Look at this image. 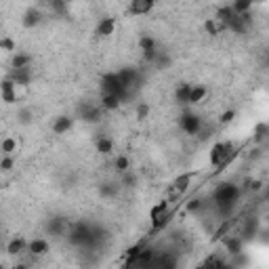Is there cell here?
<instances>
[{"mask_svg":"<svg viewBox=\"0 0 269 269\" xmlns=\"http://www.w3.org/2000/svg\"><path fill=\"white\" fill-rule=\"evenodd\" d=\"M242 196V189L240 185L236 183H219L213 191L211 196V202L215 204L216 213H219L221 216H231L238 206V200H240Z\"/></svg>","mask_w":269,"mask_h":269,"instance_id":"cell-1","label":"cell"},{"mask_svg":"<svg viewBox=\"0 0 269 269\" xmlns=\"http://www.w3.org/2000/svg\"><path fill=\"white\" fill-rule=\"evenodd\" d=\"M67 240L72 246H78V248H95V236H93V225L91 223H74L67 231Z\"/></svg>","mask_w":269,"mask_h":269,"instance_id":"cell-2","label":"cell"},{"mask_svg":"<svg viewBox=\"0 0 269 269\" xmlns=\"http://www.w3.org/2000/svg\"><path fill=\"white\" fill-rule=\"evenodd\" d=\"M236 154V145L234 141H216V143L211 147V152H208V162H211V166H223V164H227L231 158H234Z\"/></svg>","mask_w":269,"mask_h":269,"instance_id":"cell-3","label":"cell"},{"mask_svg":"<svg viewBox=\"0 0 269 269\" xmlns=\"http://www.w3.org/2000/svg\"><path fill=\"white\" fill-rule=\"evenodd\" d=\"M101 91H103V95H116L122 103H129L131 95H133L131 91H126V88L120 84V80H118L116 72L106 74V76L101 78Z\"/></svg>","mask_w":269,"mask_h":269,"instance_id":"cell-4","label":"cell"},{"mask_svg":"<svg viewBox=\"0 0 269 269\" xmlns=\"http://www.w3.org/2000/svg\"><path fill=\"white\" fill-rule=\"evenodd\" d=\"M202 118L196 114V111L185 109L181 116H179V129H181L185 134H198L202 129Z\"/></svg>","mask_w":269,"mask_h":269,"instance_id":"cell-5","label":"cell"},{"mask_svg":"<svg viewBox=\"0 0 269 269\" xmlns=\"http://www.w3.org/2000/svg\"><path fill=\"white\" fill-rule=\"evenodd\" d=\"M78 118L86 124H97V122H101V118H103V109L99 106H95V103L84 101L78 106Z\"/></svg>","mask_w":269,"mask_h":269,"instance_id":"cell-6","label":"cell"},{"mask_svg":"<svg viewBox=\"0 0 269 269\" xmlns=\"http://www.w3.org/2000/svg\"><path fill=\"white\" fill-rule=\"evenodd\" d=\"M116 76L120 80V84L131 93H133V88H137L141 84V74H139V70H134V67H122V70L116 72Z\"/></svg>","mask_w":269,"mask_h":269,"instance_id":"cell-7","label":"cell"},{"mask_svg":"<svg viewBox=\"0 0 269 269\" xmlns=\"http://www.w3.org/2000/svg\"><path fill=\"white\" fill-rule=\"evenodd\" d=\"M0 99H2V103H6V106H15V103L19 101L17 86H15V82L9 76L0 82Z\"/></svg>","mask_w":269,"mask_h":269,"instance_id":"cell-8","label":"cell"},{"mask_svg":"<svg viewBox=\"0 0 269 269\" xmlns=\"http://www.w3.org/2000/svg\"><path fill=\"white\" fill-rule=\"evenodd\" d=\"M70 227H72V223L67 221L65 216H53V219H49V223H47V231L51 236H55V238L67 236Z\"/></svg>","mask_w":269,"mask_h":269,"instance_id":"cell-9","label":"cell"},{"mask_svg":"<svg viewBox=\"0 0 269 269\" xmlns=\"http://www.w3.org/2000/svg\"><path fill=\"white\" fill-rule=\"evenodd\" d=\"M44 19V13L38 9V6H27L24 11V17H21V26L26 29H34L36 26H40Z\"/></svg>","mask_w":269,"mask_h":269,"instance_id":"cell-10","label":"cell"},{"mask_svg":"<svg viewBox=\"0 0 269 269\" xmlns=\"http://www.w3.org/2000/svg\"><path fill=\"white\" fill-rule=\"evenodd\" d=\"M9 78L15 82V86H29L34 80L32 67H21V70H11Z\"/></svg>","mask_w":269,"mask_h":269,"instance_id":"cell-11","label":"cell"},{"mask_svg":"<svg viewBox=\"0 0 269 269\" xmlns=\"http://www.w3.org/2000/svg\"><path fill=\"white\" fill-rule=\"evenodd\" d=\"M259 229H261V219H259V216H248V219H246V223H244L242 234H240V238L244 240V244H246V242H255V236H257Z\"/></svg>","mask_w":269,"mask_h":269,"instance_id":"cell-12","label":"cell"},{"mask_svg":"<svg viewBox=\"0 0 269 269\" xmlns=\"http://www.w3.org/2000/svg\"><path fill=\"white\" fill-rule=\"evenodd\" d=\"M116 26H118L116 17H101L99 24L95 27V34L99 36V38H109V36L116 32Z\"/></svg>","mask_w":269,"mask_h":269,"instance_id":"cell-13","label":"cell"},{"mask_svg":"<svg viewBox=\"0 0 269 269\" xmlns=\"http://www.w3.org/2000/svg\"><path fill=\"white\" fill-rule=\"evenodd\" d=\"M49 250H51V244L44 238H34V240L27 242V252L32 257H44L49 255Z\"/></svg>","mask_w":269,"mask_h":269,"instance_id":"cell-14","label":"cell"},{"mask_svg":"<svg viewBox=\"0 0 269 269\" xmlns=\"http://www.w3.org/2000/svg\"><path fill=\"white\" fill-rule=\"evenodd\" d=\"M74 122H76V118H72V116H57L53 124H51V131L55 134H65L74 129Z\"/></svg>","mask_w":269,"mask_h":269,"instance_id":"cell-15","label":"cell"},{"mask_svg":"<svg viewBox=\"0 0 269 269\" xmlns=\"http://www.w3.org/2000/svg\"><path fill=\"white\" fill-rule=\"evenodd\" d=\"M24 252H27L26 238L15 236V238H11V240L6 242V255H9V257H19V255H24Z\"/></svg>","mask_w":269,"mask_h":269,"instance_id":"cell-16","label":"cell"},{"mask_svg":"<svg viewBox=\"0 0 269 269\" xmlns=\"http://www.w3.org/2000/svg\"><path fill=\"white\" fill-rule=\"evenodd\" d=\"M154 6H156L154 0H133V2L129 4V13L134 15V17H139V15L152 13Z\"/></svg>","mask_w":269,"mask_h":269,"instance_id":"cell-17","label":"cell"},{"mask_svg":"<svg viewBox=\"0 0 269 269\" xmlns=\"http://www.w3.org/2000/svg\"><path fill=\"white\" fill-rule=\"evenodd\" d=\"M198 173H183V175H179L175 181H173V191L175 193H185L189 189V185L193 181V177H196Z\"/></svg>","mask_w":269,"mask_h":269,"instance_id":"cell-18","label":"cell"},{"mask_svg":"<svg viewBox=\"0 0 269 269\" xmlns=\"http://www.w3.org/2000/svg\"><path fill=\"white\" fill-rule=\"evenodd\" d=\"M120 183H114V181H106L99 185V196L106 198V200H114L118 198V193H120Z\"/></svg>","mask_w":269,"mask_h":269,"instance_id":"cell-19","label":"cell"},{"mask_svg":"<svg viewBox=\"0 0 269 269\" xmlns=\"http://www.w3.org/2000/svg\"><path fill=\"white\" fill-rule=\"evenodd\" d=\"M34 57L29 53H15L11 59V70H21V67H32Z\"/></svg>","mask_w":269,"mask_h":269,"instance_id":"cell-20","label":"cell"},{"mask_svg":"<svg viewBox=\"0 0 269 269\" xmlns=\"http://www.w3.org/2000/svg\"><path fill=\"white\" fill-rule=\"evenodd\" d=\"M189 93H191V84L181 82V84L175 88V101L179 103V106H188V103H189Z\"/></svg>","mask_w":269,"mask_h":269,"instance_id":"cell-21","label":"cell"},{"mask_svg":"<svg viewBox=\"0 0 269 269\" xmlns=\"http://www.w3.org/2000/svg\"><path fill=\"white\" fill-rule=\"evenodd\" d=\"M225 250L229 252L231 257H236L238 252L244 250V240H242L240 236H229V238H225Z\"/></svg>","mask_w":269,"mask_h":269,"instance_id":"cell-22","label":"cell"},{"mask_svg":"<svg viewBox=\"0 0 269 269\" xmlns=\"http://www.w3.org/2000/svg\"><path fill=\"white\" fill-rule=\"evenodd\" d=\"M120 106H122V101L118 99L116 95H101V106L99 108L103 111H118Z\"/></svg>","mask_w":269,"mask_h":269,"instance_id":"cell-23","label":"cell"},{"mask_svg":"<svg viewBox=\"0 0 269 269\" xmlns=\"http://www.w3.org/2000/svg\"><path fill=\"white\" fill-rule=\"evenodd\" d=\"M206 95H208V88L204 84H196V86H191V93H189V103L188 106H198V103H202L206 99Z\"/></svg>","mask_w":269,"mask_h":269,"instance_id":"cell-24","label":"cell"},{"mask_svg":"<svg viewBox=\"0 0 269 269\" xmlns=\"http://www.w3.org/2000/svg\"><path fill=\"white\" fill-rule=\"evenodd\" d=\"M173 216H175V213H173V211H166L162 216H158V219H154V221H152V234H158V231L166 229V227H168V223L173 221Z\"/></svg>","mask_w":269,"mask_h":269,"instance_id":"cell-25","label":"cell"},{"mask_svg":"<svg viewBox=\"0 0 269 269\" xmlns=\"http://www.w3.org/2000/svg\"><path fill=\"white\" fill-rule=\"evenodd\" d=\"M17 149H19V141L15 137H4L0 141V154L2 156H15Z\"/></svg>","mask_w":269,"mask_h":269,"instance_id":"cell-26","label":"cell"},{"mask_svg":"<svg viewBox=\"0 0 269 269\" xmlns=\"http://www.w3.org/2000/svg\"><path fill=\"white\" fill-rule=\"evenodd\" d=\"M202 27H204V32H206L208 36H219V34H223V32H227L225 26H223L221 21H216L215 17L206 19V21H204V26H202Z\"/></svg>","mask_w":269,"mask_h":269,"instance_id":"cell-27","label":"cell"},{"mask_svg":"<svg viewBox=\"0 0 269 269\" xmlns=\"http://www.w3.org/2000/svg\"><path fill=\"white\" fill-rule=\"evenodd\" d=\"M15 118H17V124L29 126V124L34 122V109L32 108H19L17 114H15Z\"/></svg>","mask_w":269,"mask_h":269,"instance_id":"cell-28","label":"cell"},{"mask_svg":"<svg viewBox=\"0 0 269 269\" xmlns=\"http://www.w3.org/2000/svg\"><path fill=\"white\" fill-rule=\"evenodd\" d=\"M250 263H252V259H250L248 252H244V250L238 252L236 257H231V265H234V269H248Z\"/></svg>","mask_w":269,"mask_h":269,"instance_id":"cell-29","label":"cell"},{"mask_svg":"<svg viewBox=\"0 0 269 269\" xmlns=\"http://www.w3.org/2000/svg\"><path fill=\"white\" fill-rule=\"evenodd\" d=\"M139 49L143 51V53H149V51H158V42L152 34H143L139 38Z\"/></svg>","mask_w":269,"mask_h":269,"instance_id":"cell-30","label":"cell"},{"mask_svg":"<svg viewBox=\"0 0 269 269\" xmlns=\"http://www.w3.org/2000/svg\"><path fill=\"white\" fill-rule=\"evenodd\" d=\"M267 137H269V124L259 122L255 126V133H252V141H255V143H263V141H267Z\"/></svg>","mask_w":269,"mask_h":269,"instance_id":"cell-31","label":"cell"},{"mask_svg":"<svg viewBox=\"0 0 269 269\" xmlns=\"http://www.w3.org/2000/svg\"><path fill=\"white\" fill-rule=\"evenodd\" d=\"M234 17H236V13L231 11V6H229V4L219 6V9H216V15H215V19H216V21H221L223 26H225L229 19H234Z\"/></svg>","mask_w":269,"mask_h":269,"instance_id":"cell-32","label":"cell"},{"mask_svg":"<svg viewBox=\"0 0 269 269\" xmlns=\"http://www.w3.org/2000/svg\"><path fill=\"white\" fill-rule=\"evenodd\" d=\"M166 211H170V202L168 200H162V202H158V204H154L152 208H149V219H158V216H162Z\"/></svg>","mask_w":269,"mask_h":269,"instance_id":"cell-33","label":"cell"},{"mask_svg":"<svg viewBox=\"0 0 269 269\" xmlns=\"http://www.w3.org/2000/svg\"><path fill=\"white\" fill-rule=\"evenodd\" d=\"M97 152H99L101 156H109L111 152H114V141H111L109 137H99L97 139Z\"/></svg>","mask_w":269,"mask_h":269,"instance_id":"cell-34","label":"cell"},{"mask_svg":"<svg viewBox=\"0 0 269 269\" xmlns=\"http://www.w3.org/2000/svg\"><path fill=\"white\" fill-rule=\"evenodd\" d=\"M206 208V200L204 198H191L188 204H185V211L191 213V215H196V213H202Z\"/></svg>","mask_w":269,"mask_h":269,"instance_id":"cell-35","label":"cell"},{"mask_svg":"<svg viewBox=\"0 0 269 269\" xmlns=\"http://www.w3.org/2000/svg\"><path fill=\"white\" fill-rule=\"evenodd\" d=\"M49 9L53 11L55 15H59V17H65L67 11H70V6H67V2H61V0H51Z\"/></svg>","mask_w":269,"mask_h":269,"instance_id":"cell-36","label":"cell"},{"mask_svg":"<svg viewBox=\"0 0 269 269\" xmlns=\"http://www.w3.org/2000/svg\"><path fill=\"white\" fill-rule=\"evenodd\" d=\"M114 168H116V173H129V168H131V160L126 158V156H118V158L114 160Z\"/></svg>","mask_w":269,"mask_h":269,"instance_id":"cell-37","label":"cell"},{"mask_svg":"<svg viewBox=\"0 0 269 269\" xmlns=\"http://www.w3.org/2000/svg\"><path fill=\"white\" fill-rule=\"evenodd\" d=\"M15 49H17V44H15L13 38H9V36H2V38H0V51H4V53H15Z\"/></svg>","mask_w":269,"mask_h":269,"instance_id":"cell-38","label":"cell"},{"mask_svg":"<svg viewBox=\"0 0 269 269\" xmlns=\"http://www.w3.org/2000/svg\"><path fill=\"white\" fill-rule=\"evenodd\" d=\"M152 65H154V67H158V70H164V67H168V65H170V57H168V53L160 51L158 57H156V61H154Z\"/></svg>","mask_w":269,"mask_h":269,"instance_id":"cell-39","label":"cell"},{"mask_svg":"<svg viewBox=\"0 0 269 269\" xmlns=\"http://www.w3.org/2000/svg\"><path fill=\"white\" fill-rule=\"evenodd\" d=\"M149 111H152V108H149L147 103H137V108H134V118H137V120H145L149 116Z\"/></svg>","mask_w":269,"mask_h":269,"instance_id":"cell-40","label":"cell"},{"mask_svg":"<svg viewBox=\"0 0 269 269\" xmlns=\"http://www.w3.org/2000/svg\"><path fill=\"white\" fill-rule=\"evenodd\" d=\"M13 168H15V156H2V160H0V170H2V173H9Z\"/></svg>","mask_w":269,"mask_h":269,"instance_id":"cell-41","label":"cell"},{"mask_svg":"<svg viewBox=\"0 0 269 269\" xmlns=\"http://www.w3.org/2000/svg\"><path fill=\"white\" fill-rule=\"evenodd\" d=\"M234 118H236V109H227L219 116V124H231L234 122Z\"/></svg>","mask_w":269,"mask_h":269,"instance_id":"cell-42","label":"cell"},{"mask_svg":"<svg viewBox=\"0 0 269 269\" xmlns=\"http://www.w3.org/2000/svg\"><path fill=\"white\" fill-rule=\"evenodd\" d=\"M134 183H137V177H134L133 173H124L122 175L120 185H124V188H134Z\"/></svg>","mask_w":269,"mask_h":269,"instance_id":"cell-43","label":"cell"},{"mask_svg":"<svg viewBox=\"0 0 269 269\" xmlns=\"http://www.w3.org/2000/svg\"><path fill=\"white\" fill-rule=\"evenodd\" d=\"M255 240H259L263 246H267V242H269V231L265 229V227H261L259 231H257V236H255Z\"/></svg>","mask_w":269,"mask_h":269,"instance_id":"cell-44","label":"cell"},{"mask_svg":"<svg viewBox=\"0 0 269 269\" xmlns=\"http://www.w3.org/2000/svg\"><path fill=\"white\" fill-rule=\"evenodd\" d=\"M11 269H29V267H27L26 263H15V265H13Z\"/></svg>","mask_w":269,"mask_h":269,"instance_id":"cell-45","label":"cell"},{"mask_svg":"<svg viewBox=\"0 0 269 269\" xmlns=\"http://www.w3.org/2000/svg\"><path fill=\"white\" fill-rule=\"evenodd\" d=\"M0 27H2V21H0Z\"/></svg>","mask_w":269,"mask_h":269,"instance_id":"cell-46","label":"cell"},{"mask_svg":"<svg viewBox=\"0 0 269 269\" xmlns=\"http://www.w3.org/2000/svg\"><path fill=\"white\" fill-rule=\"evenodd\" d=\"M0 269H2V263H0Z\"/></svg>","mask_w":269,"mask_h":269,"instance_id":"cell-47","label":"cell"}]
</instances>
